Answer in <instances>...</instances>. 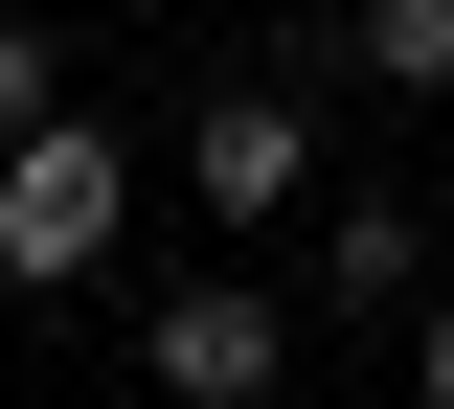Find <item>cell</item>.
I'll return each instance as SVG.
<instances>
[{
  "instance_id": "1",
  "label": "cell",
  "mask_w": 454,
  "mask_h": 409,
  "mask_svg": "<svg viewBox=\"0 0 454 409\" xmlns=\"http://www.w3.org/2000/svg\"><path fill=\"white\" fill-rule=\"evenodd\" d=\"M114 205H137V160H114L91 114H46V137H0V295H91Z\"/></svg>"
},
{
  "instance_id": "2",
  "label": "cell",
  "mask_w": 454,
  "mask_h": 409,
  "mask_svg": "<svg viewBox=\"0 0 454 409\" xmlns=\"http://www.w3.org/2000/svg\"><path fill=\"white\" fill-rule=\"evenodd\" d=\"M137 387H160V409H273L295 387V295L273 273H182L160 319H137Z\"/></svg>"
},
{
  "instance_id": "3",
  "label": "cell",
  "mask_w": 454,
  "mask_h": 409,
  "mask_svg": "<svg viewBox=\"0 0 454 409\" xmlns=\"http://www.w3.org/2000/svg\"><path fill=\"white\" fill-rule=\"evenodd\" d=\"M295 182H318V114H295L273 68H227L205 114H182V205L205 228H295Z\"/></svg>"
},
{
  "instance_id": "4",
  "label": "cell",
  "mask_w": 454,
  "mask_h": 409,
  "mask_svg": "<svg viewBox=\"0 0 454 409\" xmlns=\"http://www.w3.org/2000/svg\"><path fill=\"white\" fill-rule=\"evenodd\" d=\"M318 295H340V319H409V295H432V205L340 182V205H318Z\"/></svg>"
},
{
  "instance_id": "5",
  "label": "cell",
  "mask_w": 454,
  "mask_h": 409,
  "mask_svg": "<svg viewBox=\"0 0 454 409\" xmlns=\"http://www.w3.org/2000/svg\"><path fill=\"white\" fill-rule=\"evenodd\" d=\"M340 68L364 91H454V0H340Z\"/></svg>"
},
{
  "instance_id": "6",
  "label": "cell",
  "mask_w": 454,
  "mask_h": 409,
  "mask_svg": "<svg viewBox=\"0 0 454 409\" xmlns=\"http://www.w3.org/2000/svg\"><path fill=\"white\" fill-rule=\"evenodd\" d=\"M46 114H68V46L23 23V0H0V137H46Z\"/></svg>"
},
{
  "instance_id": "7",
  "label": "cell",
  "mask_w": 454,
  "mask_h": 409,
  "mask_svg": "<svg viewBox=\"0 0 454 409\" xmlns=\"http://www.w3.org/2000/svg\"><path fill=\"white\" fill-rule=\"evenodd\" d=\"M409 409H454V295H409Z\"/></svg>"
},
{
  "instance_id": "8",
  "label": "cell",
  "mask_w": 454,
  "mask_h": 409,
  "mask_svg": "<svg viewBox=\"0 0 454 409\" xmlns=\"http://www.w3.org/2000/svg\"><path fill=\"white\" fill-rule=\"evenodd\" d=\"M137 409H160V387H137Z\"/></svg>"
}]
</instances>
